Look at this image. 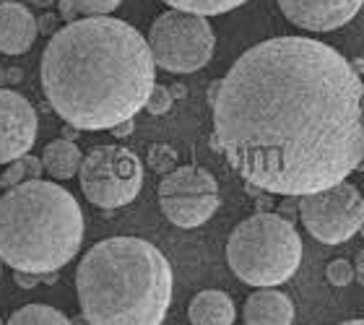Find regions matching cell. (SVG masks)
Returning a JSON list of instances; mask_svg holds the SVG:
<instances>
[{
    "instance_id": "6da1fadb",
    "label": "cell",
    "mask_w": 364,
    "mask_h": 325,
    "mask_svg": "<svg viewBox=\"0 0 364 325\" xmlns=\"http://www.w3.org/2000/svg\"><path fill=\"white\" fill-rule=\"evenodd\" d=\"M208 102L213 149L263 193L312 196L364 161V83L326 42H258L213 81Z\"/></svg>"
},
{
    "instance_id": "7a4b0ae2",
    "label": "cell",
    "mask_w": 364,
    "mask_h": 325,
    "mask_svg": "<svg viewBox=\"0 0 364 325\" xmlns=\"http://www.w3.org/2000/svg\"><path fill=\"white\" fill-rule=\"evenodd\" d=\"M42 91L63 120L78 130H112L133 120L156 86L149 39L112 16H84L50 37Z\"/></svg>"
},
{
    "instance_id": "3957f363",
    "label": "cell",
    "mask_w": 364,
    "mask_h": 325,
    "mask_svg": "<svg viewBox=\"0 0 364 325\" xmlns=\"http://www.w3.org/2000/svg\"><path fill=\"white\" fill-rule=\"evenodd\" d=\"M172 265L141 237H109L81 257L76 292L94 325H161L172 304Z\"/></svg>"
},
{
    "instance_id": "277c9868",
    "label": "cell",
    "mask_w": 364,
    "mask_h": 325,
    "mask_svg": "<svg viewBox=\"0 0 364 325\" xmlns=\"http://www.w3.org/2000/svg\"><path fill=\"white\" fill-rule=\"evenodd\" d=\"M84 243V213L58 182L26 180L0 196V260L14 271L53 273Z\"/></svg>"
},
{
    "instance_id": "5b68a950",
    "label": "cell",
    "mask_w": 364,
    "mask_h": 325,
    "mask_svg": "<svg viewBox=\"0 0 364 325\" xmlns=\"http://www.w3.org/2000/svg\"><path fill=\"white\" fill-rule=\"evenodd\" d=\"M227 260L235 276L250 287L287 284L302 263V240L294 224L279 213H252L229 235Z\"/></svg>"
},
{
    "instance_id": "8992f818",
    "label": "cell",
    "mask_w": 364,
    "mask_h": 325,
    "mask_svg": "<svg viewBox=\"0 0 364 325\" xmlns=\"http://www.w3.org/2000/svg\"><path fill=\"white\" fill-rule=\"evenodd\" d=\"M154 63L169 73H196L213 58L216 34L205 16L169 8L156 16L149 29Z\"/></svg>"
},
{
    "instance_id": "52a82bcc",
    "label": "cell",
    "mask_w": 364,
    "mask_h": 325,
    "mask_svg": "<svg viewBox=\"0 0 364 325\" xmlns=\"http://www.w3.org/2000/svg\"><path fill=\"white\" fill-rule=\"evenodd\" d=\"M78 180L89 203L112 211L138 198L144 185V164L125 146H99L84 156Z\"/></svg>"
},
{
    "instance_id": "ba28073f",
    "label": "cell",
    "mask_w": 364,
    "mask_h": 325,
    "mask_svg": "<svg viewBox=\"0 0 364 325\" xmlns=\"http://www.w3.org/2000/svg\"><path fill=\"white\" fill-rule=\"evenodd\" d=\"M299 201V219L304 229L323 245L349 243L362 229L364 221V196L351 182H341Z\"/></svg>"
},
{
    "instance_id": "9c48e42d",
    "label": "cell",
    "mask_w": 364,
    "mask_h": 325,
    "mask_svg": "<svg viewBox=\"0 0 364 325\" xmlns=\"http://www.w3.org/2000/svg\"><path fill=\"white\" fill-rule=\"evenodd\" d=\"M159 206L175 227L196 229L219 211V182L200 166H177L159 182Z\"/></svg>"
},
{
    "instance_id": "30bf717a",
    "label": "cell",
    "mask_w": 364,
    "mask_h": 325,
    "mask_svg": "<svg viewBox=\"0 0 364 325\" xmlns=\"http://www.w3.org/2000/svg\"><path fill=\"white\" fill-rule=\"evenodd\" d=\"M37 125V112L26 97L0 89V164H11L31 151Z\"/></svg>"
},
{
    "instance_id": "8fae6325",
    "label": "cell",
    "mask_w": 364,
    "mask_h": 325,
    "mask_svg": "<svg viewBox=\"0 0 364 325\" xmlns=\"http://www.w3.org/2000/svg\"><path fill=\"white\" fill-rule=\"evenodd\" d=\"M289 21L307 31H333L349 23L364 0H276Z\"/></svg>"
},
{
    "instance_id": "7c38bea8",
    "label": "cell",
    "mask_w": 364,
    "mask_h": 325,
    "mask_svg": "<svg viewBox=\"0 0 364 325\" xmlns=\"http://www.w3.org/2000/svg\"><path fill=\"white\" fill-rule=\"evenodd\" d=\"M39 34V21L21 3H0V53H29Z\"/></svg>"
},
{
    "instance_id": "4fadbf2b",
    "label": "cell",
    "mask_w": 364,
    "mask_h": 325,
    "mask_svg": "<svg viewBox=\"0 0 364 325\" xmlns=\"http://www.w3.org/2000/svg\"><path fill=\"white\" fill-rule=\"evenodd\" d=\"M242 318L245 325H291L294 304L276 287H263L247 297Z\"/></svg>"
},
{
    "instance_id": "5bb4252c",
    "label": "cell",
    "mask_w": 364,
    "mask_h": 325,
    "mask_svg": "<svg viewBox=\"0 0 364 325\" xmlns=\"http://www.w3.org/2000/svg\"><path fill=\"white\" fill-rule=\"evenodd\" d=\"M190 325H232L237 318L232 297L219 289H203L190 299Z\"/></svg>"
},
{
    "instance_id": "9a60e30c",
    "label": "cell",
    "mask_w": 364,
    "mask_h": 325,
    "mask_svg": "<svg viewBox=\"0 0 364 325\" xmlns=\"http://www.w3.org/2000/svg\"><path fill=\"white\" fill-rule=\"evenodd\" d=\"M42 164H45L47 174H50L53 180H70L73 174H78V169L84 164V154H81V149H78L73 141L58 138V141L45 146Z\"/></svg>"
},
{
    "instance_id": "2e32d148",
    "label": "cell",
    "mask_w": 364,
    "mask_h": 325,
    "mask_svg": "<svg viewBox=\"0 0 364 325\" xmlns=\"http://www.w3.org/2000/svg\"><path fill=\"white\" fill-rule=\"evenodd\" d=\"M6 325H70V320L50 304H26L16 310Z\"/></svg>"
},
{
    "instance_id": "e0dca14e",
    "label": "cell",
    "mask_w": 364,
    "mask_h": 325,
    "mask_svg": "<svg viewBox=\"0 0 364 325\" xmlns=\"http://www.w3.org/2000/svg\"><path fill=\"white\" fill-rule=\"evenodd\" d=\"M42 172H45V164H42V159H37V156L26 154V156L11 161V164L3 169V174H0V188L8 190V188L21 185V182H26V180H39V177H42Z\"/></svg>"
},
{
    "instance_id": "ac0fdd59",
    "label": "cell",
    "mask_w": 364,
    "mask_h": 325,
    "mask_svg": "<svg viewBox=\"0 0 364 325\" xmlns=\"http://www.w3.org/2000/svg\"><path fill=\"white\" fill-rule=\"evenodd\" d=\"M161 3H167L169 8H177V11H190V14L219 16L235 11L247 0H161Z\"/></svg>"
},
{
    "instance_id": "d6986e66",
    "label": "cell",
    "mask_w": 364,
    "mask_h": 325,
    "mask_svg": "<svg viewBox=\"0 0 364 325\" xmlns=\"http://www.w3.org/2000/svg\"><path fill=\"white\" fill-rule=\"evenodd\" d=\"M354 265L349 263V260H343V257H338V260H331L326 268V276H328V284L336 289H343L349 287L351 281H354Z\"/></svg>"
},
{
    "instance_id": "ffe728a7",
    "label": "cell",
    "mask_w": 364,
    "mask_h": 325,
    "mask_svg": "<svg viewBox=\"0 0 364 325\" xmlns=\"http://www.w3.org/2000/svg\"><path fill=\"white\" fill-rule=\"evenodd\" d=\"M81 16H109L120 8L122 0H73Z\"/></svg>"
},
{
    "instance_id": "44dd1931",
    "label": "cell",
    "mask_w": 364,
    "mask_h": 325,
    "mask_svg": "<svg viewBox=\"0 0 364 325\" xmlns=\"http://www.w3.org/2000/svg\"><path fill=\"white\" fill-rule=\"evenodd\" d=\"M175 105V99H172V91L164 89V86H154L151 97L146 102V110L151 114H167Z\"/></svg>"
},
{
    "instance_id": "7402d4cb",
    "label": "cell",
    "mask_w": 364,
    "mask_h": 325,
    "mask_svg": "<svg viewBox=\"0 0 364 325\" xmlns=\"http://www.w3.org/2000/svg\"><path fill=\"white\" fill-rule=\"evenodd\" d=\"M151 166L159 169V172H172V166H175V151H169L164 146H156L151 151Z\"/></svg>"
},
{
    "instance_id": "603a6c76",
    "label": "cell",
    "mask_w": 364,
    "mask_h": 325,
    "mask_svg": "<svg viewBox=\"0 0 364 325\" xmlns=\"http://www.w3.org/2000/svg\"><path fill=\"white\" fill-rule=\"evenodd\" d=\"M14 281L18 289H34L42 281V273H29V271H14Z\"/></svg>"
},
{
    "instance_id": "cb8c5ba5",
    "label": "cell",
    "mask_w": 364,
    "mask_h": 325,
    "mask_svg": "<svg viewBox=\"0 0 364 325\" xmlns=\"http://www.w3.org/2000/svg\"><path fill=\"white\" fill-rule=\"evenodd\" d=\"M39 21V31H42V34H50V37H53V34H58V16H53V14H45L42 16V18H37Z\"/></svg>"
},
{
    "instance_id": "d4e9b609",
    "label": "cell",
    "mask_w": 364,
    "mask_h": 325,
    "mask_svg": "<svg viewBox=\"0 0 364 325\" xmlns=\"http://www.w3.org/2000/svg\"><path fill=\"white\" fill-rule=\"evenodd\" d=\"M60 16L68 23L81 18V14H78V8H76V3H73V0H60Z\"/></svg>"
},
{
    "instance_id": "484cf974",
    "label": "cell",
    "mask_w": 364,
    "mask_h": 325,
    "mask_svg": "<svg viewBox=\"0 0 364 325\" xmlns=\"http://www.w3.org/2000/svg\"><path fill=\"white\" fill-rule=\"evenodd\" d=\"M112 133H114V138L130 136V133H133V120H125V122H120V125H114Z\"/></svg>"
},
{
    "instance_id": "4316f807",
    "label": "cell",
    "mask_w": 364,
    "mask_h": 325,
    "mask_svg": "<svg viewBox=\"0 0 364 325\" xmlns=\"http://www.w3.org/2000/svg\"><path fill=\"white\" fill-rule=\"evenodd\" d=\"M354 271H357L359 281H362V287H364V250L357 252V265H354Z\"/></svg>"
},
{
    "instance_id": "83f0119b",
    "label": "cell",
    "mask_w": 364,
    "mask_h": 325,
    "mask_svg": "<svg viewBox=\"0 0 364 325\" xmlns=\"http://www.w3.org/2000/svg\"><path fill=\"white\" fill-rule=\"evenodd\" d=\"M70 325H94V323H91V320L86 318L84 312H81V315H76V318L70 320Z\"/></svg>"
},
{
    "instance_id": "f1b7e54d",
    "label": "cell",
    "mask_w": 364,
    "mask_h": 325,
    "mask_svg": "<svg viewBox=\"0 0 364 325\" xmlns=\"http://www.w3.org/2000/svg\"><path fill=\"white\" fill-rule=\"evenodd\" d=\"M76 130L78 128H73V125H65V128H63V138H68V141H70V138L76 136Z\"/></svg>"
},
{
    "instance_id": "f546056e",
    "label": "cell",
    "mask_w": 364,
    "mask_h": 325,
    "mask_svg": "<svg viewBox=\"0 0 364 325\" xmlns=\"http://www.w3.org/2000/svg\"><path fill=\"white\" fill-rule=\"evenodd\" d=\"M34 3H37V6H42V8H50L55 0H34Z\"/></svg>"
},
{
    "instance_id": "4dcf8cb0",
    "label": "cell",
    "mask_w": 364,
    "mask_h": 325,
    "mask_svg": "<svg viewBox=\"0 0 364 325\" xmlns=\"http://www.w3.org/2000/svg\"><path fill=\"white\" fill-rule=\"evenodd\" d=\"M341 325H364V320H346V323H341Z\"/></svg>"
},
{
    "instance_id": "1f68e13d",
    "label": "cell",
    "mask_w": 364,
    "mask_h": 325,
    "mask_svg": "<svg viewBox=\"0 0 364 325\" xmlns=\"http://www.w3.org/2000/svg\"><path fill=\"white\" fill-rule=\"evenodd\" d=\"M359 232H362V235H364V221H362V229H359Z\"/></svg>"
},
{
    "instance_id": "d6a6232c",
    "label": "cell",
    "mask_w": 364,
    "mask_h": 325,
    "mask_svg": "<svg viewBox=\"0 0 364 325\" xmlns=\"http://www.w3.org/2000/svg\"><path fill=\"white\" fill-rule=\"evenodd\" d=\"M0 263H3V260H0Z\"/></svg>"
},
{
    "instance_id": "836d02e7",
    "label": "cell",
    "mask_w": 364,
    "mask_h": 325,
    "mask_svg": "<svg viewBox=\"0 0 364 325\" xmlns=\"http://www.w3.org/2000/svg\"><path fill=\"white\" fill-rule=\"evenodd\" d=\"M0 325H3V323H0Z\"/></svg>"
}]
</instances>
